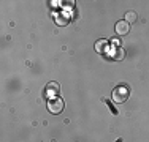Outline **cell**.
I'll list each match as a JSON object with an SVG mask.
<instances>
[{
  "label": "cell",
  "instance_id": "obj_10",
  "mask_svg": "<svg viewBox=\"0 0 149 142\" xmlns=\"http://www.w3.org/2000/svg\"><path fill=\"white\" fill-rule=\"evenodd\" d=\"M116 142H122V141H120V139H118V141H116Z\"/></svg>",
  "mask_w": 149,
  "mask_h": 142
},
{
  "label": "cell",
  "instance_id": "obj_8",
  "mask_svg": "<svg viewBox=\"0 0 149 142\" xmlns=\"http://www.w3.org/2000/svg\"><path fill=\"white\" fill-rule=\"evenodd\" d=\"M106 46H108V43L102 40V41H98L97 44H95V49H97V51H105V48H106Z\"/></svg>",
  "mask_w": 149,
  "mask_h": 142
},
{
  "label": "cell",
  "instance_id": "obj_9",
  "mask_svg": "<svg viewBox=\"0 0 149 142\" xmlns=\"http://www.w3.org/2000/svg\"><path fill=\"white\" fill-rule=\"evenodd\" d=\"M103 101L106 103V104H108V108H109V109H111V112H113V114H114V115H118V111H116V109H114V108H113V104H111V103H109V101H108V99H103Z\"/></svg>",
  "mask_w": 149,
  "mask_h": 142
},
{
  "label": "cell",
  "instance_id": "obj_7",
  "mask_svg": "<svg viewBox=\"0 0 149 142\" xmlns=\"http://www.w3.org/2000/svg\"><path fill=\"white\" fill-rule=\"evenodd\" d=\"M125 21H127V22H135V21H136V13L129 11L125 14Z\"/></svg>",
  "mask_w": 149,
  "mask_h": 142
},
{
  "label": "cell",
  "instance_id": "obj_2",
  "mask_svg": "<svg viewBox=\"0 0 149 142\" xmlns=\"http://www.w3.org/2000/svg\"><path fill=\"white\" fill-rule=\"evenodd\" d=\"M48 111L51 114H60L63 111V101L60 98H52L48 103Z\"/></svg>",
  "mask_w": 149,
  "mask_h": 142
},
{
  "label": "cell",
  "instance_id": "obj_1",
  "mask_svg": "<svg viewBox=\"0 0 149 142\" xmlns=\"http://www.w3.org/2000/svg\"><path fill=\"white\" fill-rule=\"evenodd\" d=\"M127 98H129V88L125 85H119L113 90V99L116 103H124L127 101Z\"/></svg>",
  "mask_w": 149,
  "mask_h": 142
},
{
  "label": "cell",
  "instance_id": "obj_4",
  "mask_svg": "<svg viewBox=\"0 0 149 142\" xmlns=\"http://www.w3.org/2000/svg\"><path fill=\"white\" fill-rule=\"evenodd\" d=\"M130 30V26L127 21H119L118 24H116V33L118 35H127Z\"/></svg>",
  "mask_w": 149,
  "mask_h": 142
},
{
  "label": "cell",
  "instance_id": "obj_6",
  "mask_svg": "<svg viewBox=\"0 0 149 142\" xmlns=\"http://www.w3.org/2000/svg\"><path fill=\"white\" fill-rule=\"evenodd\" d=\"M125 57V51L124 49H116V54H113V59L114 60H122Z\"/></svg>",
  "mask_w": 149,
  "mask_h": 142
},
{
  "label": "cell",
  "instance_id": "obj_5",
  "mask_svg": "<svg viewBox=\"0 0 149 142\" xmlns=\"http://www.w3.org/2000/svg\"><path fill=\"white\" fill-rule=\"evenodd\" d=\"M68 16H65V14H59V16H56V22L59 24V26H67L68 24Z\"/></svg>",
  "mask_w": 149,
  "mask_h": 142
},
{
  "label": "cell",
  "instance_id": "obj_3",
  "mask_svg": "<svg viewBox=\"0 0 149 142\" xmlns=\"http://www.w3.org/2000/svg\"><path fill=\"white\" fill-rule=\"evenodd\" d=\"M57 92H60L59 84H56V82H49L48 85H46V97H49L51 99H52V98H56Z\"/></svg>",
  "mask_w": 149,
  "mask_h": 142
}]
</instances>
